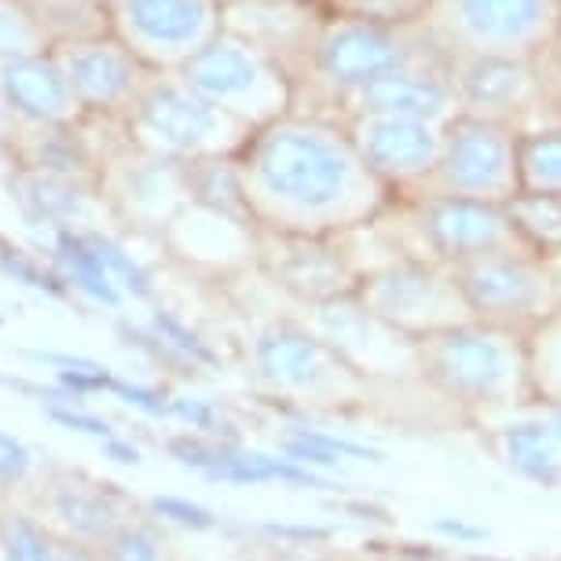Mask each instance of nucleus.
Segmentation results:
<instances>
[{
  "mask_svg": "<svg viewBox=\"0 0 561 561\" xmlns=\"http://www.w3.org/2000/svg\"><path fill=\"white\" fill-rule=\"evenodd\" d=\"M415 364L437 393L462 404L478 419L533 404L525 370V334L484 323H459L419 337Z\"/></svg>",
  "mask_w": 561,
  "mask_h": 561,
  "instance_id": "nucleus-1",
  "label": "nucleus"
},
{
  "mask_svg": "<svg viewBox=\"0 0 561 561\" xmlns=\"http://www.w3.org/2000/svg\"><path fill=\"white\" fill-rule=\"evenodd\" d=\"M364 176L370 180L356 147L312 125L275 129L257 151V180L264 192L309 217H331L359 203Z\"/></svg>",
  "mask_w": 561,
  "mask_h": 561,
  "instance_id": "nucleus-2",
  "label": "nucleus"
},
{
  "mask_svg": "<svg viewBox=\"0 0 561 561\" xmlns=\"http://www.w3.org/2000/svg\"><path fill=\"white\" fill-rule=\"evenodd\" d=\"M426 26L451 59L536 62L561 37V0H430Z\"/></svg>",
  "mask_w": 561,
  "mask_h": 561,
  "instance_id": "nucleus-3",
  "label": "nucleus"
},
{
  "mask_svg": "<svg viewBox=\"0 0 561 561\" xmlns=\"http://www.w3.org/2000/svg\"><path fill=\"white\" fill-rule=\"evenodd\" d=\"M422 184H430L426 198L506 206L517 195V129L455 114L440 129V158Z\"/></svg>",
  "mask_w": 561,
  "mask_h": 561,
  "instance_id": "nucleus-4",
  "label": "nucleus"
},
{
  "mask_svg": "<svg viewBox=\"0 0 561 561\" xmlns=\"http://www.w3.org/2000/svg\"><path fill=\"white\" fill-rule=\"evenodd\" d=\"M451 279L473 323L500 327L511 334H528L561 305L550 261L536 253H495V257L451 264Z\"/></svg>",
  "mask_w": 561,
  "mask_h": 561,
  "instance_id": "nucleus-5",
  "label": "nucleus"
},
{
  "mask_svg": "<svg viewBox=\"0 0 561 561\" xmlns=\"http://www.w3.org/2000/svg\"><path fill=\"white\" fill-rule=\"evenodd\" d=\"M356 298L375 320H382L389 331H397L408 342H419V337H430L459 323H473L448 264L397 261L382 272L367 275L359 283Z\"/></svg>",
  "mask_w": 561,
  "mask_h": 561,
  "instance_id": "nucleus-6",
  "label": "nucleus"
},
{
  "mask_svg": "<svg viewBox=\"0 0 561 561\" xmlns=\"http://www.w3.org/2000/svg\"><path fill=\"white\" fill-rule=\"evenodd\" d=\"M422 239L437 264H466L495 253H533L517 236L503 206L473 198H426L422 203Z\"/></svg>",
  "mask_w": 561,
  "mask_h": 561,
  "instance_id": "nucleus-7",
  "label": "nucleus"
},
{
  "mask_svg": "<svg viewBox=\"0 0 561 561\" xmlns=\"http://www.w3.org/2000/svg\"><path fill=\"white\" fill-rule=\"evenodd\" d=\"M448 81L459 100V114L503 125H522L533 118L543 103L536 62H506V59H451Z\"/></svg>",
  "mask_w": 561,
  "mask_h": 561,
  "instance_id": "nucleus-8",
  "label": "nucleus"
},
{
  "mask_svg": "<svg viewBox=\"0 0 561 561\" xmlns=\"http://www.w3.org/2000/svg\"><path fill=\"white\" fill-rule=\"evenodd\" d=\"M484 437L503 470L539 489L561 492V411L522 404L484 415Z\"/></svg>",
  "mask_w": 561,
  "mask_h": 561,
  "instance_id": "nucleus-9",
  "label": "nucleus"
},
{
  "mask_svg": "<svg viewBox=\"0 0 561 561\" xmlns=\"http://www.w3.org/2000/svg\"><path fill=\"white\" fill-rule=\"evenodd\" d=\"M440 129L444 125L389 118V114H359L353 147L370 176L415 184L433 173L440 158Z\"/></svg>",
  "mask_w": 561,
  "mask_h": 561,
  "instance_id": "nucleus-10",
  "label": "nucleus"
},
{
  "mask_svg": "<svg viewBox=\"0 0 561 561\" xmlns=\"http://www.w3.org/2000/svg\"><path fill=\"white\" fill-rule=\"evenodd\" d=\"M408 41L389 26L345 19L331 26L320 41V70L342 89H364V84L386 78L393 70L415 67Z\"/></svg>",
  "mask_w": 561,
  "mask_h": 561,
  "instance_id": "nucleus-11",
  "label": "nucleus"
},
{
  "mask_svg": "<svg viewBox=\"0 0 561 561\" xmlns=\"http://www.w3.org/2000/svg\"><path fill=\"white\" fill-rule=\"evenodd\" d=\"M257 370L275 389L290 393H316L337 375H353V364H345L320 334L279 327L257 342Z\"/></svg>",
  "mask_w": 561,
  "mask_h": 561,
  "instance_id": "nucleus-12",
  "label": "nucleus"
},
{
  "mask_svg": "<svg viewBox=\"0 0 561 561\" xmlns=\"http://www.w3.org/2000/svg\"><path fill=\"white\" fill-rule=\"evenodd\" d=\"M356 100L359 114H389V118H415L433 125H448L459 114V100H455L448 70H393L386 78L356 89Z\"/></svg>",
  "mask_w": 561,
  "mask_h": 561,
  "instance_id": "nucleus-13",
  "label": "nucleus"
},
{
  "mask_svg": "<svg viewBox=\"0 0 561 561\" xmlns=\"http://www.w3.org/2000/svg\"><path fill=\"white\" fill-rule=\"evenodd\" d=\"M187 81L214 100H242L261 89L264 73L250 51H242L236 45H214L203 48L187 62Z\"/></svg>",
  "mask_w": 561,
  "mask_h": 561,
  "instance_id": "nucleus-14",
  "label": "nucleus"
},
{
  "mask_svg": "<svg viewBox=\"0 0 561 561\" xmlns=\"http://www.w3.org/2000/svg\"><path fill=\"white\" fill-rule=\"evenodd\" d=\"M0 81H4L8 100L30 118H56L70 103L67 78H59V70L41 59H12L0 70Z\"/></svg>",
  "mask_w": 561,
  "mask_h": 561,
  "instance_id": "nucleus-15",
  "label": "nucleus"
},
{
  "mask_svg": "<svg viewBox=\"0 0 561 561\" xmlns=\"http://www.w3.org/2000/svg\"><path fill=\"white\" fill-rule=\"evenodd\" d=\"M283 279L287 287H294L298 294L312 301H337V298H348L353 294V272L342 253L334 250H323V247H301V250H290L287 253V264H283Z\"/></svg>",
  "mask_w": 561,
  "mask_h": 561,
  "instance_id": "nucleus-16",
  "label": "nucleus"
},
{
  "mask_svg": "<svg viewBox=\"0 0 561 561\" xmlns=\"http://www.w3.org/2000/svg\"><path fill=\"white\" fill-rule=\"evenodd\" d=\"M144 122L162 136V140L176 147L203 144L209 133L217 129V114L192 96L176 89H158L151 100L144 103Z\"/></svg>",
  "mask_w": 561,
  "mask_h": 561,
  "instance_id": "nucleus-17",
  "label": "nucleus"
},
{
  "mask_svg": "<svg viewBox=\"0 0 561 561\" xmlns=\"http://www.w3.org/2000/svg\"><path fill=\"white\" fill-rule=\"evenodd\" d=\"M129 23L151 45H187L206 23L203 0H129Z\"/></svg>",
  "mask_w": 561,
  "mask_h": 561,
  "instance_id": "nucleus-18",
  "label": "nucleus"
},
{
  "mask_svg": "<svg viewBox=\"0 0 561 561\" xmlns=\"http://www.w3.org/2000/svg\"><path fill=\"white\" fill-rule=\"evenodd\" d=\"M517 192L561 195V122L517 133Z\"/></svg>",
  "mask_w": 561,
  "mask_h": 561,
  "instance_id": "nucleus-19",
  "label": "nucleus"
},
{
  "mask_svg": "<svg viewBox=\"0 0 561 561\" xmlns=\"http://www.w3.org/2000/svg\"><path fill=\"white\" fill-rule=\"evenodd\" d=\"M525 370L533 404L561 411V305L525 334Z\"/></svg>",
  "mask_w": 561,
  "mask_h": 561,
  "instance_id": "nucleus-20",
  "label": "nucleus"
},
{
  "mask_svg": "<svg viewBox=\"0 0 561 561\" xmlns=\"http://www.w3.org/2000/svg\"><path fill=\"white\" fill-rule=\"evenodd\" d=\"M517 236L536 257L554 261L561 257V195H533L517 192L511 203L503 206Z\"/></svg>",
  "mask_w": 561,
  "mask_h": 561,
  "instance_id": "nucleus-21",
  "label": "nucleus"
},
{
  "mask_svg": "<svg viewBox=\"0 0 561 561\" xmlns=\"http://www.w3.org/2000/svg\"><path fill=\"white\" fill-rule=\"evenodd\" d=\"M283 455L290 462L305 466V470L320 473V470H337L342 462H382V451L367 448V444L345 440V437H331V433L320 430H294L283 437Z\"/></svg>",
  "mask_w": 561,
  "mask_h": 561,
  "instance_id": "nucleus-22",
  "label": "nucleus"
},
{
  "mask_svg": "<svg viewBox=\"0 0 561 561\" xmlns=\"http://www.w3.org/2000/svg\"><path fill=\"white\" fill-rule=\"evenodd\" d=\"M70 84L89 100H118L129 89V62L111 48H81L70 56Z\"/></svg>",
  "mask_w": 561,
  "mask_h": 561,
  "instance_id": "nucleus-23",
  "label": "nucleus"
},
{
  "mask_svg": "<svg viewBox=\"0 0 561 561\" xmlns=\"http://www.w3.org/2000/svg\"><path fill=\"white\" fill-rule=\"evenodd\" d=\"M56 514L81 536H107L114 528V495L100 489H62L56 495Z\"/></svg>",
  "mask_w": 561,
  "mask_h": 561,
  "instance_id": "nucleus-24",
  "label": "nucleus"
},
{
  "mask_svg": "<svg viewBox=\"0 0 561 561\" xmlns=\"http://www.w3.org/2000/svg\"><path fill=\"white\" fill-rule=\"evenodd\" d=\"M59 261L67 264L70 279L78 283L89 298L111 305V309L118 305V287L107 279V272H103V264L96 261V253H92L89 239H78V236H70V231H62L59 236Z\"/></svg>",
  "mask_w": 561,
  "mask_h": 561,
  "instance_id": "nucleus-25",
  "label": "nucleus"
},
{
  "mask_svg": "<svg viewBox=\"0 0 561 561\" xmlns=\"http://www.w3.org/2000/svg\"><path fill=\"white\" fill-rule=\"evenodd\" d=\"M0 547H4V561H56L51 539L23 514H12L0 525Z\"/></svg>",
  "mask_w": 561,
  "mask_h": 561,
  "instance_id": "nucleus-26",
  "label": "nucleus"
},
{
  "mask_svg": "<svg viewBox=\"0 0 561 561\" xmlns=\"http://www.w3.org/2000/svg\"><path fill=\"white\" fill-rule=\"evenodd\" d=\"M154 331H158V345H165V353L169 356H176V359H184V364H206V367H214L217 364V356L209 353V345L203 342L198 334L187 331L184 323L173 320V316H165V312H158L154 316Z\"/></svg>",
  "mask_w": 561,
  "mask_h": 561,
  "instance_id": "nucleus-27",
  "label": "nucleus"
},
{
  "mask_svg": "<svg viewBox=\"0 0 561 561\" xmlns=\"http://www.w3.org/2000/svg\"><path fill=\"white\" fill-rule=\"evenodd\" d=\"M89 247H92V253H96V261L103 264V272H107V279L114 283V287L122 283V287L129 294H136V298H147V294H151L147 275L136 268V261L122 247H114V242H107V239H89Z\"/></svg>",
  "mask_w": 561,
  "mask_h": 561,
  "instance_id": "nucleus-28",
  "label": "nucleus"
},
{
  "mask_svg": "<svg viewBox=\"0 0 561 561\" xmlns=\"http://www.w3.org/2000/svg\"><path fill=\"white\" fill-rule=\"evenodd\" d=\"M169 415H176L180 422H187L192 430H203L209 433V437H228V440H236V426L220 415V411L209 404V400H192V397H184V400H173L169 404Z\"/></svg>",
  "mask_w": 561,
  "mask_h": 561,
  "instance_id": "nucleus-29",
  "label": "nucleus"
},
{
  "mask_svg": "<svg viewBox=\"0 0 561 561\" xmlns=\"http://www.w3.org/2000/svg\"><path fill=\"white\" fill-rule=\"evenodd\" d=\"M111 561H162V536L147 525L122 528L111 539Z\"/></svg>",
  "mask_w": 561,
  "mask_h": 561,
  "instance_id": "nucleus-30",
  "label": "nucleus"
},
{
  "mask_svg": "<svg viewBox=\"0 0 561 561\" xmlns=\"http://www.w3.org/2000/svg\"><path fill=\"white\" fill-rule=\"evenodd\" d=\"M345 8L353 12V19H364V23H404L415 12H426L430 0H345Z\"/></svg>",
  "mask_w": 561,
  "mask_h": 561,
  "instance_id": "nucleus-31",
  "label": "nucleus"
},
{
  "mask_svg": "<svg viewBox=\"0 0 561 561\" xmlns=\"http://www.w3.org/2000/svg\"><path fill=\"white\" fill-rule=\"evenodd\" d=\"M23 192L26 195H19V198H23V206L34 217H62L73 209V198L62 192V187L48 184V180H34V184H26Z\"/></svg>",
  "mask_w": 561,
  "mask_h": 561,
  "instance_id": "nucleus-32",
  "label": "nucleus"
},
{
  "mask_svg": "<svg viewBox=\"0 0 561 561\" xmlns=\"http://www.w3.org/2000/svg\"><path fill=\"white\" fill-rule=\"evenodd\" d=\"M154 511L162 514L165 522L195 528V533L217 528V514L214 511H206V506H198V503H187V500H176V495H162V500H154Z\"/></svg>",
  "mask_w": 561,
  "mask_h": 561,
  "instance_id": "nucleus-33",
  "label": "nucleus"
},
{
  "mask_svg": "<svg viewBox=\"0 0 561 561\" xmlns=\"http://www.w3.org/2000/svg\"><path fill=\"white\" fill-rule=\"evenodd\" d=\"M430 533L444 539V543H455V547H473V543H484L492 533L478 522H470V517H455V514H440L430 522Z\"/></svg>",
  "mask_w": 561,
  "mask_h": 561,
  "instance_id": "nucleus-34",
  "label": "nucleus"
},
{
  "mask_svg": "<svg viewBox=\"0 0 561 561\" xmlns=\"http://www.w3.org/2000/svg\"><path fill=\"white\" fill-rule=\"evenodd\" d=\"M30 466H34V459H30L26 444L0 430V484H19L30 473Z\"/></svg>",
  "mask_w": 561,
  "mask_h": 561,
  "instance_id": "nucleus-35",
  "label": "nucleus"
},
{
  "mask_svg": "<svg viewBox=\"0 0 561 561\" xmlns=\"http://www.w3.org/2000/svg\"><path fill=\"white\" fill-rule=\"evenodd\" d=\"M45 415H48L51 422H59V426H67V430L89 433V437H100V440L114 437L107 422H100V419H92V415H81V411H73V408H67V404H48V408H45Z\"/></svg>",
  "mask_w": 561,
  "mask_h": 561,
  "instance_id": "nucleus-36",
  "label": "nucleus"
},
{
  "mask_svg": "<svg viewBox=\"0 0 561 561\" xmlns=\"http://www.w3.org/2000/svg\"><path fill=\"white\" fill-rule=\"evenodd\" d=\"M0 268L4 272H12L15 279H23V283H30V287H37V290H48V294H62V287H59V279L56 275H48V272H41L34 261H26V257H12V253H4L0 257Z\"/></svg>",
  "mask_w": 561,
  "mask_h": 561,
  "instance_id": "nucleus-37",
  "label": "nucleus"
},
{
  "mask_svg": "<svg viewBox=\"0 0 561 561\" xmlns=\"http://www.w3.org/2000/svg\"><path fill=\"white\" fill-rule=\"evenodd\" d=\"M111 393H118L125 404L140 408L144 415H169V404L162 400V393H154V389H147V386H129V382H118V378H114Z\"/></svg>",
  "mask_w": 561,
  "mask_h": 561,
  "instance_id": "nucleus-38",
  "label": "nucleus"
},
{
  "mask_svg": "<svg viewBox=\"0 0 561 561\" xmlns=\"http://www.w3.org/2000/svg\"><path fill=\"white\" fill-rule=\"evenodd\" d=\"M34 34L19 15H12L8 8H0V51H26Z\"/></svg>",
  "mask_w": 561,
  "mask_h": 561,
  "instance_id": "nucleus-39",
  "label": "nucleus"
},
{
  "mask_svg": "<svg viewBox=\"0 0 561 561\" xmlns=\"http://www.w3.org/2000/svg\"><path fill=\"white\" fill-rule=\"evenodd\" d=\"M103 455L114 459V462H122V466H136V462H140V448H133L129 440H118V437L103 440Z\"/></svg>",
  "mask_w": 561,
  "mask_h": 561,
  "instance_id": "nucleus-40",
  "label": "nucleus"
},
{
  "mask_svg": "<svg viewBox=\"0 0 561 561\" xmlns=\"http://www.w3.org/2000/svg\"><path fill=\"white\" fill-rule=\"evenodd\" d=\"M268 536H279V539H323L327 528H305V525H264Z\"/></svg>",
  "mask_w": 561,
  "mask_h": 561,
  "instance_id": "nucleus-41",
  "label": "nucleus"
},
{
  "mask_svg": "<svg viewBox=\"0 0 561 561\" xmlns=\"http://www.w3.org/2000/svg\"><path fill=\"white\" fill-rule=\"evenodd\" d=\"M459 561H514V558H500V554H466Z\"/></svg>",
  "mask_w": 561,
  "mask_h": 561,
  "instance_id": "nucleus-42",
  "label": "nucleus"
},
{
  "mask_svg": "<svg viewBox=\"0 0 561 561\" xmlns=\"http://www.w3.org/2000/svg\"><path fill=\"white\" fill-rule=\"evenodd\" d=\"M550 272H554V287H558V298H561V257L550 261Z\"/></svg>",
  "mask_w": 561,
  "mask_h": 561,
  "instance_id": "nucleus-43",
  "label": "nucleus"
},
{
  "mask_svg": "<svg viewBox=\"0 0 561 561\" xmlns=\"http://www.w3.org/2000/svg\"><path fill=\"white\" fill-rule=\"evenodd\" d=\"M550 561H561V558H550Z\"/></svg>",
  "mask_w": 561,
  "mask_h": 561,
  "instance_id": "nucleus-44",
  "label": "nucleus"
}]
</instances>
